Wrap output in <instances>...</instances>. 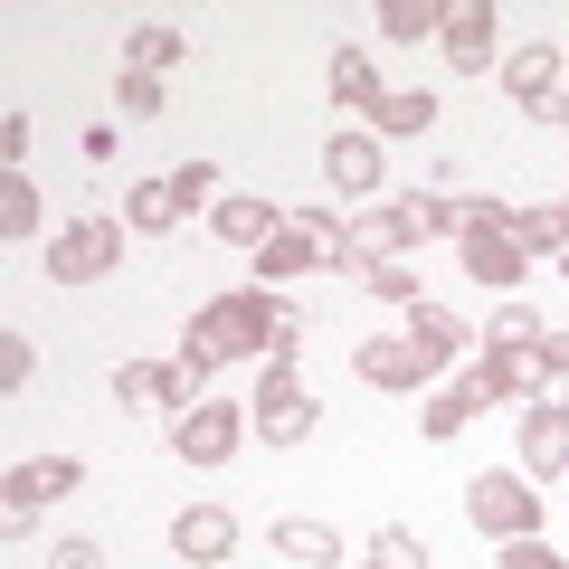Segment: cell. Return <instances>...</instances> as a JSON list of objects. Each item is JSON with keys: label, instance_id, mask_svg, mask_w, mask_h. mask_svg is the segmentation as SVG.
Wrapping results in <instances>:
<instances>
[{"label": "cell", "instance_id": "1", "mask_svg": "<svg viewBox=\"0 0 569 569\" xmlns=\"http://www.w3.org/2000/svg\"><path fill=\"white\" fill-rule=\"evenodd\" d=\"M475 522H522V493H512V485H475Z\"/></svg>", "mask_w": 569, "mask_h": 569}]
</instances>
